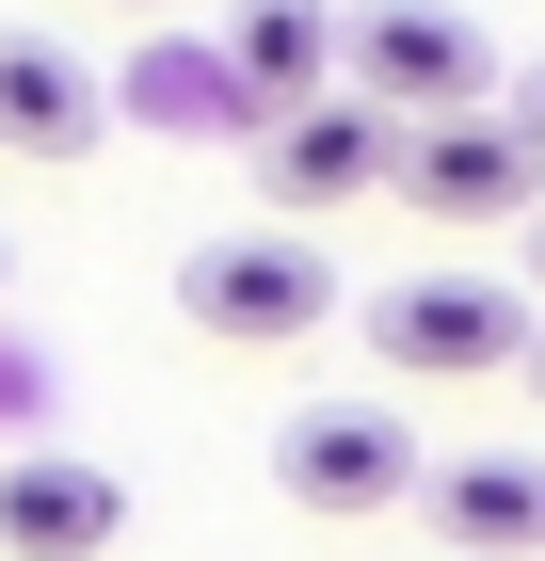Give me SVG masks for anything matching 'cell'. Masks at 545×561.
Here are the masks:
<instances>
[{
  "instance_id": "obj_1",
  "label": "cell",
  "mask_w": 545,
  "mask_h": 561,
  "mask_svg": "<svg viewBox=\"0 0 545 561\" xmlns=\"http://www.w3.org/2000/svg\"><path fill=\"white\" fill-rule=\"evenodd\" d=\"M481 81H498V48L450 0H353L337 16V96H370L385 129H450V113H481Z\"/></svg>"
},
{
  "instance_id": "obj_12",
  "label": "cell",
  "mask_w": 545,
  "mask_h": 561,
  "mask_svg": "<svg viewBox=\"0 0 545 561\" xmlns=\"http://www.w3.org/2000/svg\"><path fill=\"white\" fill-rule=\"evenodd\" d=\"M513 369H530V386H545V337H530V353H513Z\"/></svg>"
},
{
  "instance_id": "obj_10",
  "label": "cell",
  "mask_w": 545,
  "mask_h": 561,
  "mask_svg": "<svg viewBox=\"0 0 545 561\" xmlns=\"http://www.w3.org/2000/svg\"><path fill=\"white\" fill-rule=\"evenodd\" d=\"M0 145L16 161H96V65H65L48 33H0Z\"/></svg>"
},
{
  "instance_id": "obj_14",
  "label": "cell",
  "mask_w": 545,
  "mask_h": 561,
  "mask_svg": "<svg viewBox=\"0 0 545 561\" xmlns=\"http://www.w3.org/2000/svg\"><path fill=\"white\" fill-rule=\"evenodd\" d=\"M113 16H145V0H113Z\"/></svg>"
},
{
  "instance_id": "obj_4",
  "label": "cell",
  "mask_w": 545,
  "mask_h": 561,
  "mask_svg": "<svg viewBox=\"0 0 545 561\" xmlns=\"http://www.w3.org/2000/svg\"><path fill=\"white\" fill-rule=\"evenodd\" d=\"M418 433L370 417V401H305L289 433H273V481H289V514H401L418 497Z\"/></svg>"
},
{
  "instance_id": "obj_3",
  "label": "cell",
  "mask_w": 545,
  "mask_h": 561,
  "mask_svg": "<svg viewBox=\"0 0 545 561\" xmlns=\"http://www.w3.org/2000/svg\"><path fill=\"white\" fill-rule=\"evenodd\" d=\"M370 353L401 369V386H498L513 353H530V305L481 289V273H418V289L370 305Z\"/></svg>"
},
{
  "instance_id": "obj_9",
  "label": "cell",
  "mask_w": 545,
  "mask_h": 561,
  "mask_svg": "<svg viewBox=\"0 0 545 561\" xmlns=\"http://www.w3.org/2000/svg\"><path fill=\"white\" fill-rule=\"evenodd\" d=\"M433 529H450V561H545V466L530 449H450V466H418Z\"/></svg>"
},
{
  "instance_id": "obj_6",
  "label": "cell",
  "mask_w": 545,
  "mask_h": 561,
  "mask_svg": "<svg viewBox=\"0 0 545 561\" xmlns=\"http://www.w3.org/2000/svg\"><path fill=\"white\" fill-rule=\"evenodd\" d=\"M401 209H433V225H513V209H545V161L498 129V113H450V129H401Z\"/></svg>"
},
{
  "instance_id": "obj_5",
  "label": "cell",
  "mask_w": 545,
  "mask_h": 561,
  "mask_svg": "<svg viewBox=\"0 0 545 561\" xmlns=\"http://www.w3.org/2000/svg\"><path fill=\"white\" fill-rule=\"evenodd\" d=\"M128 546V481L96 449H16L0 466V561H113Z\"/></svg>"
},
{
  "instance_id": "obj_13",
  "label": "cell",
  "mask_w": 545,
  "mask_h": 561,
  "mask_svg": "<svg viewBox=\"0 0 545 561\" xmlns=\"http://www.w3.org/2000/svg\"><path fill=\"white\" fill-rule=\"evenodd\" d=\"M530 273H545V209H530Z\"/></svg>"
},
{
  "instance_id": "obj_8",
  "label": "cell",
  "mask_w": 545,
  "mask_h": 561,
  "mask_svg": "<svg viewBox=\"0 0 545 561\" xmlns=\"http://www.w3.org/2000/svg\"><path fill=\"white\" fill-rule=\"evenodd\" d=\"M257 176H273L289 209H353V193L401 176V129H385L370 96H305L289 129H257Z\"/></svg>"
},
{
  "instance_id": "obj_11",
  "label": "cell",
  "mask_w": 545,
  "mask_h": 561,
  "mask_svg": "<svg viewBox=\"0 0 545 561\" xmlns=\"http://www.w3.org/2000/svg\"><path fill=\"white\" fill-rule=\"evenodd\" d=\"M498 129H513V145H530V161H545V65H530V96H513Z\"/></svg>"
},
{
  "instance_id": "obj_7",
  "label": "cell",
  "mask_w": 545,
  "mask_h": 561,
  "mask_svg": "<svg viewBox=\"0 0 545 561\" xmlns=\"http://www.w3.org/2000/svg\"><path fill=\"white\" fill-rule=\"evenodd\" d=\"M305 96H337V0H241L225 16V113L289 129Z\"/></svg>"
},
{
  "instance_id": "obj_2",
  "label": "cell",
  "mask_w": 545,
  "mask_h": 561,
  "mask_svg": "<svg viewBox=\"0 0 545 561\" xmlns=\"http://www.w3.org/2000/svg\"><path fill=\"white\" fill-rule=\"evenodd\" d=\"M177 305H193L209 337H241V353H289V337L337 321V257L305 225H241V241H193V257H177Z\"/></svg>"
}]
</instances>
